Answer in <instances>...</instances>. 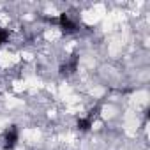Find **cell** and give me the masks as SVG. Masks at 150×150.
<instances>
[{"mask_svg":"<svg viewBox=\"0 0 150 150\" xmlns=\"http://www.w3.org/2000/svg\"><path fill=\"white\" fill-rule=\"evenodd\" d=\"M7 39H9V32L6 28H0V46L4 42H7Z\"/></svg>","mask_w":150,"mask_h":150,"instance_id":"5b68a950","label":"cell"},{"mask_svg":"<svg viewBox=\"0 0 150 150\" xmlns=\"http://www.w3.org/2000/svg\"><path fill=\"white\" fill-rule=\"evenodd\" d=\"M18 139H20V129H18V125H9L6 129V132H4V148L6 150H13L16 146Z\"/></svg>","mask_w":150,"mask_h":150,"instance_id":"6da1fadb","label":"cell"},{"mask_svg":"<svg viewBox=\"0 0 150 150\" xmlns=\"http://www.w3.org/2000/svg\"><path fill=\"white\" fill-rule=\"evenodd\" d=\"M76 125H78V129H80L81 132H87V131H90V127H92V120H90L88 117H85V118H80Z\"/></svg>","mask_w":150,"mask_h":150,"instance_id":"277c9868","label":"cell"},{"mask_svg":"<svg viewBox=\"0 0 150 150\" xmlns=\"http://www.w3.org/2000/svg\"><path fill=\"white\" fill-rule=\"evenodd\" d=\"M57 23H58L60 28H64L65 32H76V30H78V28H76V23L71 20V16H69L67 13H62V14L58 16V20H57Z\"/></svg>","mask_w":150,"mask_h":150,"instance_id":"3957f363","label":"cell"},{"mask_svg":"<svg viewBox=\"0 0 150 150\" xmlns=\"http://www.w3.org/2000/svg\"><path fill=\"white\" fill-rule=\"evenodd\" d=\"M78 62H80V57L78 55H71V58L60 65V74H72V72H76L78 71Z\"/></svg>","mask_w":150,"mask_h":150,"instance_id":"7a4b0ae2","label":"cell"}]
</instances>
